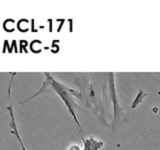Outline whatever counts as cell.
Returning a JSON list of instances; mask_svg holds the SVG:
<instances>
[{"label": "cell", "instance_id": "obj_1", "mask_svg": "<svg viewBox=\"0 0 160 150\" xmlns=\"http://www.w3.org/2000/svg\"><path fill=\"white\" fill-rule=\"evenodd\" d=\"M44 75H45V80L42 84V87L40 88L35 94L31 95V96L28 97L27 99H25L24 101L20 102V104H24V103L30 101L31 99L35 98L36 96H38L39 94H41L43 92H48L49 90H53V91L56 93L64 102L65 106L67 107L69 113L71 114V116L73 117L75 123L77 125V127L79 128L81 138H84L85 135L83 132L82 126H81V124H80L79 120L77 118V115H76V109H79V106L77 105L76 101H75V98H74V96H79V93L77 91H75L74 89H71L70 87L66 86L65 84L57 81V80H55L51 75V73L45 72Z\"/></svg>", "mask_w": 160, "mask_h": 150}, {"label": "cell", "instance_id": "obj_2", "mask_svg": "<svg viewBox=\"0 0 160 150\" xmlns=\"http://www.w3.org/2000/svg\"><path fill=\"white\" fill-rule=\"evenodd\" d=\"M107 78V88L109 92L110 99L112 101L113 106V120H112V131H114L117 125L121 122L124 116V110L119 103L118 96L116 93V87H115V77L113 72H109L106 74Z\"/></svg>", "mask_w": 160, "mask_h": 150}, {"label": "cell", "instance_id": "obj_3", "mask_svg": "<svg viewBox=\"0 0 160 150\" xmlns=\"http://www.w3.org/2000/svg\"><path fill=\"white\" fill-rule=\"evenodd\" d=\"M8 97H10V91L8 92ZM9 100V106H8V111H9V114L10 116H11V122H10V127H11V132L16 136L17 140L19 141L20 145H21V148L22 150H26V148H25L24 144H23V141L21 137H20L19 135V132H18V129H17V126H16V121H15V117H14V113H13V108H12V105H11V101H10V98H8Z\"/></svg>", "mask_w": 160, "mask_h": 150}, {"label": "cell", "instance_id": "obj_4", "mask_svg": "<svg viewBox=\"0 0 160 150\" xmlns=\"http://www.w3.org/2000/svg\"><path fill=\"white\" fill-rule=\"evenodd\" d=\"M83 141V150H100L104 145V142L101 140H97L94 137H89L82 138Z\"/></svg>", "mask_w": 160, "mask_h": 150}, {"label": "cell", "instance_id": "obj_5", "mask_svg": "<svg viewBox=\"0 0 160 150\" xmlns=\"http://www.w3.org/2000/svg\"><path fill=\"white\" fill-rule=\"evenodd\" d=\"M146 95H147V92H145V91H143L142 89H140V90H139V92H138L137 95H136V97H135V99L133 100L131 107H132L133 109L136 108V107L138 106V105L142 102V100L144 99V97L146 96Z\"/></svg>", "mask_w": 160, "mask_h": 150}, {"label": "cell", "instance_id": "obj_6", "mask_svg": "<svg viewBox=\"0 0 160 150\" xmlns=\"http://www.w3.org/2000/svg\"><path fill=\"white\" fill-rule=\"evenodd\" d=\"M67 150H81V147L77 144H72V145H70Z\"/></svg>", "mask_w": 160, "mask_h": 150}]
</instances>
